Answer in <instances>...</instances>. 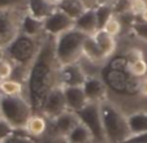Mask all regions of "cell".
<instances>
[{"label": "cell", "instance_id": "1", "mask_svg": "<svg viewBox=\"0 0 147 143\" xmlns=\"http://www.w3.org/2000/svg\"><path fill=\"white\" fill-rule=\"evenodd\" d=\"M60 68L55 52V38L47 35L38 55L29 66L26 78L25 96L30 102L34 113H42L43 104L50 91L57 83V72Z\"/></svg>", "mask_w": 147, "mask_h": 143}, {"label": "cell", "instance_id": "2", "mask_svg": "<svg viewBox=\"0 0 147 143\" xmlns=\"http://www.w3.org/2000/svg\"><path fill=\"white\" fill-rule=\"evenodd\" d=\"M102 78L104 80L108 88V98L116 96L117 100L112 102L120 109H122L126 103H139L147 100L139 95V81L141 78L134 77L129 70L128 59L125 56H116L115 53L106 64L102 72Z\"/></svg>", "mask_w": 147, "mask_h": 143}, {"label": "cell", "instance_id": "3", "mask_svg": "<svg viewBox=\"0 0 147 143\" xmlns=\"http://www.w3.org/2000/svg\"><path fill=\"white\" fill-rule=\"evenodd\" d=\"M100 113L106 143H124L131 137L128 116L111 100L106 99L100 103Z\"/></svg>", "mask_w": 147, "mask_h": 143}, {"label": "cell", "instance_id": "4", "mask_svg": "<svg viewBox=\"0 0 147 143\" xmlns=\"http://www.w3.org/2000/svg\"><path fill=\"white\" fill-rule=\"evenodd\" d=\"M46 36L47 34L45 36H30L20 33V35L4 48V57L11 60L14 65L30 66L38 55Z\"/></svg>", "mask_w": 147, "mask_h": 143}, {"label": "cell", "instance_id": "5", "mask_svg": "<svg viewBox=\"0 0 147 143\" xmlns=\"http://www.w3.org/2000/svg\"><path fill=\"white\" fill-rule=\"evenodd\" d=\"M85 33L77 30L76 28L63 33L55 38V52L60 65L77 63L83 53V46L86 38Z\"/></svg>", "mask_w": 147, "mask_h": 143}, {"label": "cell", "instance_id": "6", "mask_svg": "<svg viewBox=\"0 0 147 143\" xmlns=\"http://www.w3.org/2000/svg\"><path fill=\"white\" fill-rule=\"evenodd\" d=\"M0 111L3 118H5L14 129H24L34 113L33 107L25 95L7 96L0 94Z\"/></svg>", "mask_w": 147, "mask_h": 143}, {"label": "cell", "instance_id": "7", "mask_svg": "<svg viewBox=\"0 0 147 143\" xmlns=\"http://www.w3.org/2000/svg\"><path fill=\"white\" fill-rule=\"evenodd\" d=\"M25 8L0 9V47H8L21 33Z\"/></svg>", "mask_w": 147, "mask_h": 143}, {"label": "cell", "instance_id": "8", "mask_svg": "<svg viewBox=\"0 0 147 143\" xmlns=\"http://www.w3.org/2000/svg\"><path fill=\"white\" fill-rule=\"evenodd\" d=\"M80 122L83 124L94 137L96 143H106L104 129L102 122V113H100V103L89 102L83 108L77 112Z\"/></svg>", "mask_w": 147, "mask_h": 143}, {"label": "cell", "instance_id": "9", "mask_svg": "<svg viewBox=\"0 0 147 143\" xmlns=\"http://www.w3.org/2000/svg\"><path fill=\"white\" fill-rule=\"evenodd\" d=\"M74 20L68 16L67 13H64L60 9H56L50 17H47L43 21V28H45V33L47 35L56 38L63 33L74 28Z\"/></svg>", "mask_w": 147, "mask_h": 143}, {"label": "cell", "instance_id": "10", "mask_svg": "<svg viewBox=\"0 0 147 143\" xmlns=\"http://www.w3.org/2000/svg\"><path fill=\"white\" fill-rule=\"evenodd\" d=\"M67 109L68 105L67 100H65L64 88L60 85H56L46 98L43 109H42V115H45L48 120H52V118H55L56 116H59Z\"/></svg>", "mask_w": 147, "mask_h": 143}, {"label": "cell", "instance_id": "11", "mask_svg": "<svg viewBox=\"0 0 147 143\" xmlns=\"http://www.w3.org/2000/svg\"><path fill=\"white\" fill-rule=\"evenodd\" d=\"M86 74L81 65L77 63L60 65L57 72V83L61 87H72V86H83Z\"/></svg>", "mask_w": 147, "mask_h": 143}, {"label": "cell", "instance_id": "12", "mask_svg": "<svg viewBox=\"0 0 147 143\" xmlns=\"http://www.w3.org/2000/svg\"><path fill=\"white\" fill-rule=\"evenodd\" d=\"M52 122L55 134L59 138H65L78 124H80V118H78L77 112H73L70 109L64 111L59 116L51 120Z\"/></svg>", "mask_w": 147, "mask_h": 143}, {"label": "cell", "instance_id": "13", "mask_svg": "<svg viewBox=\"0 0 147 143\" xmlns=\"http://www.w3.org/2000/svg\"><path fill=\"white\" fill-rule=\"evenodd\" d=\"M83 90L89 102L102 103L108 98V88L102 77H86Z\"/></svg>", "mask_w": 147, "mask_h": 143}, {"label": "cell", "instance_id": "14", "mask_svg": "<svg viewBox=\"0 0 147 143\" xmlns=\"http://www.w3.org/2000/svg\"><path fill=\"white\" fill-rule=\"evenodd\" d=\"M25 9L31 17L45 21L57 9V5L56 0H28Z\"/></svg>", "mask_w": 147, "mask_h": 143}, {"label": "cell", "instance_id": "15", "mask_svg": "<svg viewBox=\"0 0 147 143\" xmlns=\"http://www.w3.org/2000/svg\"><path fill=\"white\" fill-rule=\"evenodd\" d=\"M63 88H64L68 109L73 111V112H78L81 108H83L89 103L85 90H83V86H72V87Z\"/></svg>", "mask_w": 147, "mask_h": 143}, {"label": "cell", "instance_id": "16", "mask_svg": "<svg viewBox=\"0 0 147 143\" xmlns=\"http://www.w3.org/2000/svg\"><path fill=\"white\" fill-rule=\"evenodd\" d=\"M74 28L77 30L85 33L86 35H92L99 30L98 18L95 9H86L74 22Z\"/></svg>", "mask_w": 147, "mask_h": 143}, {"label": "cell", "instance_id": "17", "mask_svg": "<svg viewBox=\"0 0 147 143\" xmlns=\"http://www.w3.org/2000/svg\"><path fill=\"white\" fill-rule=\"evenodd\" d=\"M24 130L34 138L43 137L48 130V118L42 113H33L26 122Z\"/></svg>", "mask_w": 147, "mask_h": 143}, {"label": "cell", "instance_id": "18", "mask_svg": "<svg viewBox=\"0 0 147 143\" xmlns=\"http://www.w3.org/2000/svg\"><path fill=\"white\" fill-rule=\"evenodd\" d=\"M92 39L96 42V44L102 48V51L107 55V57L111 59L115 53L117 52V39L115 36L109 35L108 33L103 30V29H99L95 34H92Z\"/></svg>", "mask_w": 147, "mask_h": 143}, {"label": "cell", "instance_id": "19", "mask_svg": "<svg viewBox=\"0 0 147 143\" xmlns=\"http://www.w3.org/2000/svg\"><path fill=\"white\" fill-rule=\"evenodd\" d=\"M82 55H85L87 59L95 61V63L103 64V65L109 60V59L107 57L106 53L102 51V48L96 44V42L92 39V36H90V35L86 38L85 46H83V53Z\"/></svg>", "mask_w": 147, "mask_h": 143}, {"label": "cell", "instance_id": "20", "mask_svg": "<svg viewBox=\"0 0 147 143\" xmlns=\"http://www.w3.org/2000/svg\"><path fill=\"white\" fill-rule=\"evenodd\" d=\"M21 33L30 36H45V28H43V21L38 18H34L30 14L25 13L21 24Z\"/></svg>", "mask_w": 147, "mask_h": 143}, {"label": "cell", "instance_id": "21", "mask_svg": "<svg viewBox=\"0 0 147 143\" xmlns=\"http://www.w3.org/2000/svg\"><path fill=\"white\" fill-rule=\"evenodd\" d=\"M128 124L131 135L147 133V111H137L128 115Z\"/></svg>", "mask_w": 147, "mask_h": 143}, {"label": "cell", "instance_id": "22", "mask_svg": "<svg viewBox=\"0 0 147 143\" xmlns=\"http://www.w3.org/2000/svg\"><path fill=\"white\" fill-rule=\"evenodd\" d=\"M56 5H57V9L67 13L74 21L86 11L81 0H56Z\"/></svg>", "mask_w": 147, "mask_h": 143}, {"label": "cell", "instance_id": "23", "mask_svg": "<svg viewBox=\"0 0 147 143\" xmlns=\"http://www.w3.org/2000/svg\"><path fill=\"white\" fill-rule=\"evenodd\" d=\"M67 143H92L95 142L92 134L83 124H78L67 137L64 138Z\"/></svg>", "mask_w": 147, "mask_h": 143}, {"label": "cell", "instance_id": "24", "mask_svg": "<svg viewBox=\"0 0 147 143\" xmlns=\"http://www.w3.org/2000/svg\"><path fill=\"white\" fill-rule=\"evenodd\" d=\"M26 86L24 82L17 81L14 78L3 80L0 83V94L7 96H17V95H25Z\"/></svg>", "mask_w": 147, "mask_h": 143}, {"label": "cell", "instance_id": "25", "mask_svg": "<svg viewBox=\"0 0 147 143\" xmlns=\"http://www.w3.org/2000/svg\"><path fill=\"white\" fill-rule=\"evenodd\" d=\"M95 13H96L99 29H103V26L106 25V22L115 14V12L112 4H100V5H98L95 8Z\"/></svg>", "mask_w": 147, "mask_h": 143}, {"label": "cell", "instance_id": "26", "mask_svg": "<svg viewBox=\"0 0 147 143\" xmlns=\"http://www.w3.org/2000/svg\"><path fill=\"white\" fill-rule=\"evenodd\" d=\"M103 30L106 31V33H108L109 35L117 38V36L122 33V21H121V18H120L117 14H113V16L106 22V25L103 26Z\"/></svg>", "mask_w": 147, "mask_h": 143}, {"label": "cell", "instance_id": "27", "mask_svg": "<svg viewBox=\"0 0 147 143\" xmlns=\"http://www.w3.org/2000/svg\"><path fill=\"white\" fill-rule=\"evenodd\" d=\"M35 139L36 138L29 135L24 129H16V132L3 143H36Z\"/></svg>", "mask_w": 147, "mask_h": 143}, {"label": "cell", "instance_id": "28", "mask_svg": "<svg viewBox=\"0 0 147 143\" xmlns=\"http://www.w3.org/2000/svg\"><path fill=\"white\" fill-rule=\"evenodd\" d=\"M130 26L137 38L143 42H147V22H143L138 18H134V21L131 22Z\"/></svg>", "mask_w": 147, "mask_h": 143}, {"label": "cell", "instance_id": "29", "mask_svg": "<svg viewBox=\"0 0 147 143\" xmlns=\"http://www.w3.org/2000/svg\"><path fill=\"white\" fill-rule=\"evenodd\" d=\"M14 72V64L7 57L0 59V78L1 80H8L12 78Z\"/></svg>", "mask_w": 147, "mask_h": 143}, {"label": "cell", "instance_id": "30", "mask_svg": "<svg viewBox=\"0 0 147 143\" xmlns=\"http://www.w3.org/2000/svg\"><path fill=\"white\" fill-rule=\"evenodd\" d=\"M14 132H16V129L7 121L5 118H3V117L0 118V142L3 143L4 140L8 139Z\"/></svg>", "mask_w": 147, "mask_h": 143}, {"label": "cell", "instance_id": "31", "mask_svg": "<svg viewBox=\"0 0 147 143\" xmlns=\"http://www.w3.org/2000/svg\"><path fill=\"white\" fill-rule=\"evenodd\" d=\"M147 8V0H130L129 13L133 17H139L141 13Z\"/></svg>", "mask_w": 147, "mask_h": 143}, {"label": "cell", "instance_id": "32", "mask_svg": "<svg viewBox=\"0 0 147 143\" xmlns=\"http://www.w3.org/2000/svg\"><path fill=\"white\" fill-rule=\"evenodd\" d=\"M28 0H0V9L25 8Z\"/></svg>", "mask_w": 147, "mask_h": 143}, {"label": "cell", "instance_id": "33", "mask_svg": "<svg viewBox=\"0 0 147 143\" xmlns=\"http://www.w3.org/2000/svg\"><path fill=\"white\" fill-rule=\"evenodd\" d=\"M139 95L147 99V76L141 78V81H139Z\"/></svg>", "mask_w": 147, "mask_h": 143}, {"label": "cell", "instance_id": "34", "mask_svg": "<svg viewBox=\"0 0 147 143\" xmlns=\"http://www.w3.org/2000/svg\"><path fill=\"white\" fill-rule=\"evenodd\" d=\"M86 9H95L99 5V0H81Z\"/></svg>", "mask_w": 147, "mask_h": 143}, {"label": "cell", "instance_id": "35", "mask_svg": "<svg viewBox=\"0 0 147 143\" xmlns=\"http://www.w3.org/2000/svg\"><path fill=\"white\" fill-rule=\"evenodd\" d=\"M137 18H138V20H141V21H143V22H147V8L144 9V11L141 13V16H139V17H137Z\"/></svg>", "mask_w": 147, "mask_h": 143}, {"label": "cell", "instance_id": "36", "mask_svg": "<svg viewBox=\"0 0 147 143\" xmlns=\"http://www.w3.org/2000/svg\"><path fill=\"white\" fill-rule=\"evenodd\" d=\"M1 57H4V48H1V47H0V59Z\"/></svg>", "mask_w": 147, "mask_h": 143}, {"label": "cell", "instance_id": "37", "mask_svg": "<svg viewBox=\"0 0 147 143\" xmlns=\"http://www.w3.org/2000/svg\"><path fill=\"white\" fill-rule=\"evenodd\" d=\"M1 117H3V115H1V111H0V118H1Z\"/></svg>", "mask_w": 147, "mask_h": 143}, {"label": "cell", "instance_id": "38", "mask_svg": "<svg viewBox=\"0 0 147 143\" xmlns=\"http://www.w3.org/2000/svg\"><path fill=\"white\" fill-rule=\"evenodd\" d=\"M0 143H1V142H0Z\"/></svg>", "mask_w": 147, "mask_h": 143}]
</instances>
